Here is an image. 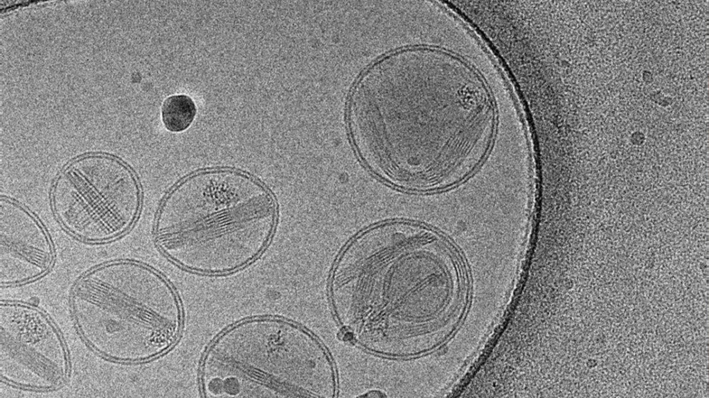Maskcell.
Here are the masks:
<instances>
[{
  "label": "cell",
  "instance_id": "obj_8",
  "mask_svg": "<svg viewBox=\"0 0 709 398\" xmlns=\"http://www.w3.org/2000/svg\"><path fill=\"white\" fill-rule=\"evenodd\" d=\"M196 112L195 104L189 96L174 95L168 97L163 104L162 120L168 130L180 132L191 124Z\"/></svg>",
  "mask_w": 709,
  "mask_h": 398
},
{
  "label": "cell",
  "instance_id": "obj_7",
  "mask_svg": "<svg viewBox=\"0 0 709 398\" xmlns=\"http://www.w3.org/2000/svg\"><path fill=\"white\" fill-rule=\"evenodd\" d=\"M53 249L46 230L27 209L0 200V283L9 286L35 280L48 272Z\"/></svg>",
  "mask_w": 709,
  "mask_h": 398
},
{
  "label": "cell",
  "instance_id": "obj_5",
  "mask_svg": "<svg viewBox=\"0 0 709 398\" xmlns=\"http://www.w3.org/2000/svg\"><path fill=\"white\" fill-rule=\"evenodd\" d=\"M51 204L60 223L84 241L113 240L134 224L141 191L132 170L119 160L90 154L69 163L53 184Z\"/></svg>",
  "mask_w": 709,
  "mask_h": 398
},
{
  "label": "cell",
  "instance_id": "obj_3",
  "mask_svg": "<svg viewBox=\"0 0 709 398\" xmlns=\"http://www.w3.org/2000/svg\"><path fill=\"white\" fill-rule=\"evenodd\" d=\"M76 328L88 346L112 361L136 363L165 352L176 340L181 311L168 282L131 260L84 274L71 295Z\"/></svg>",
  "mask_w": 709,
  "mask_h": 398
},
{
  "label": "cell",
  "instance_id": "obj_6",
  "mask_svg": "<svg viewBox=\"0 0 709 398\" xmlns=\"http://www.w3.org/2000/svg\"><path fill=\"white\" fill-rule=\"evenodd\" d=\"M69 355L58 329L40 309L24 303L0 304V377L12 386L49 390L62 386Z\"/></svg>",
  "mask_w": 709,
  "mask_h": 398
},
{
  "label": "cell",
  "instance_id": "obj_1",
  "mask_svg": "<svg viewBox=\"0 0 709 398\" xmlns=\"http://www.w3.org/2000/svg\"><path fill=\"white\" fill-rule=\"evenodd\" d=\"M438 35L435 45L373 64L351 97L350 126L359 155L375 174L405 189H418L432 170L454 109L451 57Z\"/></svg>",
  "mask_w": 709,
  "mask_h": 398
},
{
  "label": "cell",
  "instance_id": "obj_4",
  "mask_svg": "<svg viewBox=\"0 0 709 398\" xmlns=\"http://www.w3.org/2000/svg\"><path fill=\"white\" fill-rule=\"evenodd\" d=\"M297 329L273 319H251L226 330L211 345L201 366L210 397H273L294 392Z\"/></svg>",
  "mask_w": 709,
  "mask_h": 398
},
{
  "label": "cell",
  "instance_id": "obj_2",
  "mask_svg": "<svg viewBox=\"0 0 709 398\" xmlns=\"http://www.w3.org/2000/svg\"><path fill=\"white\" fill-rule=\"evenodd\" d=\"M276 205L248 176L210 170L189 176L163 202L155 234L162 251L188 269L223 273L255 259L272 234Z\"/></svg>",
  "mask_w": 709,
  "mask_h": 398
}]
</instances>
